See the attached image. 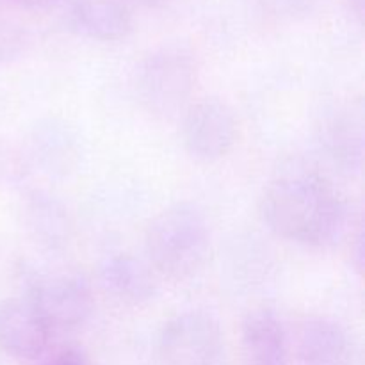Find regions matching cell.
<instances>
[{"label":"cell","mask_w":365,"mask_h":365,"mask_svg":"<svg viewBox=\"0 0 365 365\" xmlns=\"http://www.w3.org/2000/svg\"><path fill=\"white\" fill-rule=\"evenodd\" d=\"M285 365H355L353 341L337 321L305 317L287 324Z\"/></svg>","instance_id":"52a82bcc"},{"label":"cell","mask_w":365,"mask_h":365,"mask_svg":"<svg viewBox=\"0 0 365 365\" xmlns=\"http://www.w3.org/2000/svg\"><path fill=\"white\" fill-rule=\"evenodd\" d=\"M349 4H351V7H353V9H355V13L359 14V18H362L364 0H349Z\"/></svg>","instance_id":"ffe728a7"},{"label":"cell","mask_w":365,"mask_h":365,"mask_svg":"<svg viewBox=\"0 0 365 365\" xmlns=\"http://www.w3.org/2000/svg\"><path fill=\"white\" fill-rule=\"evenodd\" d=\"M262 2L271 13L285 18L303 16L314 6V0H262Z\"/></svg>","instance_id":"2e32d148"},{"label":"cell","mask_w":365,"mask_h":365,"mask_svg":"<svg viewBox=\"0 0 365 365\" xmlns=\"http://www.w3.org/2000/svg\"><path fill=\"white\" fill-rule=\"evenodd\" d=\"M349 260H351V266L355 267L356 273H362L364 267V234L362 228H356L355 234H351L349 239Z\"/></svg>","instance_id":"ac0fdd59"},{"label":"cell","mask_w":365,"mask_h":365,"mask_svg":"<svg viewBox=\"0 0 365 365\" xmlns=\"http://www.w3.org/2000/svg\"><path fill=\"white\" fill-rule=\"evenodd\" d=\"M317 139L327 159L342 175H359L364 159L362 100H348L328 107L317 125Z\"/></svg>","instance_id":"ba28073f"},{"label":"cell","mask_w":365,"mask_h":365,"mask_svg":"<svg viewBox=\"0 0 365 365\" xmlns=\"http://www.w3.org/2000/svg\"><path fill=\"white\" fill-rule=\"evenodd\" d=\"M237 118L234 109L220 98H203L191 103L182 118V143L198 163L223 159L237 143Z\"/></svg>","instance_id":"5b68a950"},{"label":"cell","mask_w":365,"mask_h":365,"mask_svg":"<svg viewBox=\"0 0 365 365\" xmlns=\"http://www.w3.org/2000/svg\"><path fill=\"white\" fill-rule=\"evenodd\" d=\"M164 0H134V4H143V6H159Z\"/></svg>","instance_id":"44dd1931"},{"label":"cell","mask_w":365,"mask_h":365,"mask_svg":"<svg viewBox=\"0 0 365 365\" xmlns=\"http://www.w3.org/2000/svg\"><path fill=\"white\" fill-rule=\"evenodd\" d=\"M41 365H91L88 356L81 351V349L75 348H66L57 351L56 355L50 356L46 362Z\"/></svg>","instance_id":"e0dca14e"},{"label":"cell","mask_w":365,"mask_h":365,"mask_svg":"<svg viewBox=\"0 0 365 365\" xmlns=\"http://www.w3.org/2000/svg\"><path fill=\"white\" fill-rule=\"evenodd\" d=\"M29 227L36 241L46 248H63L70 237V220L66 210L52 196L34 192L29 202Z\"/></svg>","instance_id":"5bb4252c"},{"label":"cell","mask_w":365,"mask_h":365,"mask_svg":"<svg viewBox=\"0 0 365 365\" xmlns=\"http://www.w3.org/2000/svg\"><path fill=\"white\" fill-rule=\"evenodd\" d=\"M146 262L157 277L184 282L195 277L210 252V228L202 209L182 202L160 210L146 228Z\"/></svg>","instance_id":"7a4b0ae2"},{"label":"cell","mask_w":365,"mask_h":365,"mask_svg":"<svg viewBox=\"0 0 365 365\" xmlns=\"http://www.w3.org/2000/svg\"><path fill=\"white\" fill-rule=\"evenodd\" d=\"M71 9L77 27L98 41L123 39L134 21V0H73Z\"/></svg>","instance_id":"7c38bea8"},{"label":"cell","mask_w":365,"mask_h":365,"mask_svg":"<svg viewBox=\"0 0 365 365\" xmlns=\"http://www.w3.org/2000/svg\"><path fill=\"white\" fill-rule=\"evenodd\" d=\"M53 334L27 294L0 303V349L16 360H38Z\"/></svg>","instance_id":"9c48e42d"},{"label":"cell","mask_w":365,"mask_h":365,"mask_svg":"<svg viewBox=\"0 0 365 365\" xmlns=\"http://www.w3.org/2000/svg\"><path fill=\"white\" fill-rule=\"evenodd\" d=\"M98 280L106 294L127 307L146 305L157 294V274L130 253L107 255L98 267Z\"/></svg>","instance_id":"30bf717a"},{"label":"cell","mask_w":365,"mask_h":365,"mask_svg":"<svg viewBox=\"0 0 365 365\" xmlns=\"http://www.w3.org/2000/svg\"><path fill=\"white\" fill-rule=\"evenodd\" d=\"M27 296L52 334L84 327L95 312V296L77 274H52L32 282Z\"/></svg>","instance_id":"8992f818"},{"label":"cell","mask_w":365,"mask_h":365,"mask_svg":"<svg viewBox=\"0 0 365 365\" xmlns=\"http://www.w3.org/2000/svg\"><path fill=\"white\" fill-rule=\"evenodd\" d=\"M7 6L18 7L24 11H45L57 6L61 0H4Z\"/></svg>","instance_id":"d6986e66"},{"label":"cell","mask_w":365,"mask_h":365,"mask_svg":"<svg viewBox=\"0 0 365 365\" xmlns=\"http://www.w3.org/2000/svg\"><path fill=\"white\" fill-rule=\"evenodd\" d=\"M27 45V31L9 9L0 6V64L13 63L24 53Z\"/></svg>","instance_id":"9a60e30c"},{"label":"cell","mask_w":365,"mask_h":365,"mask_svg":"<svg viewBox=\"0 0 365 365\" xmlns=\"http://www.w3.org/2000/svg\"><path fill=\"white\" fill-rule=\"evenodd\" d=\"M157 349L164 365H228L221 324L200 310L178 314L163 324Z\"/></svg>","instance_id":"277c9868"},{"label":"cell","mask_w":365,"mask_h":365,"mask_svg":"<svg viewBox=\"0 0 365 365\" xmlns=\"http://www.w3.org/2000/svg\"><path fill=\"white\" fill-rule=\"evenodd\" d=\"M260 214L273 234L307 248H328L348 234L344 196L317 171H289L264 191Z\"/></svg>","instance_id":"6da1fadb"},{"label":"cell","mask_w":365,"mask_h":365,"mask_svg":"<svg viewBox=\"0 0 365 365\" xmlns=\"http://www.w3.org/2000/svg\"><path fill=\"white\" fill-rule=\"evenodd\" d=\"M195 56L182 45H166L141 61L135 93L141 106L159 118H173L189 107L196 86Z\"/></svg>","instance_id":"3957f363"},{"label":"cell","mask_w":365,"mask_h":365,"mask_svg":"<svg viewBox=\"0 0 365 365\" xmlns=\"http://www.w3.org/2000/svg\"><path fill=\"white\" fill-rule=\"evenodd\" d=\"M242 365H285L287 324L267 309L252 310L239 334Z\"/></svg>","instance_id":"8fae6325"},{"label":"cell","mask_w":365,"mask_h":365,"mask_svg":"<svg viewBox=\"0 0 365 365\" xmlns=\"http://www.w3.org/2000/svg\"><path fill=\"white\" fill-rule=\"evenodd\" d=\"M31 159L48 175H66L78 160V139L59 120L39 121L31 134Z\"/></svg>","instance_id":"4fadbf2b"}]
</instances>
